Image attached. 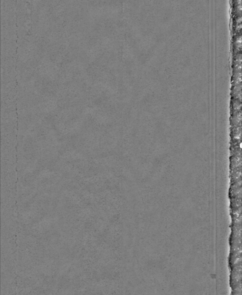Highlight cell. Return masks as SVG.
Returning <instances> with one entry per match:
<instances>
[{
  "label": "cell",
  "instance_id": "6da1fadb",
  "mask_svg": "<svg viewBox=\"0 0 242 295\" xmlns=\"http://www.w3.org/2000/svg\"><path fill=\"white\" fill-rule=\"evenodd\" d=\"M232 108L233 113L241 111V100L233 97L232 100Z\"/></svg>",
  "mask_w": 242,
  "mask_h": 295
}]
</instances>
